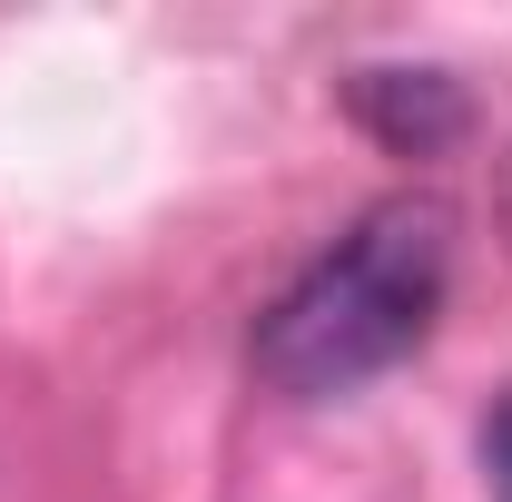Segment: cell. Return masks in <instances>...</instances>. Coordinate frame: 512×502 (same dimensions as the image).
Listing matches in <instances>:
<instances>
[{"label": "cell", "mask_w": 512, "mask_h": 502, "mask_svg": "<svg viewBox=\"0 0 512 502\" xmlns=\"http://www.w3.org/2000/svg\"><path fill=\"white\" fill-rule=\"evenodd\" d=\"M453 286V207L434 188H404L365 207L335 247L266 306L256 325V375L296 404H325V394H355V384L394 375L434 315H444Z\"/></svg>", "instance_id": "cell-1"}, {"label": "cell", "mask_w": 512, "mask_h": 502, "mask_svg": "<svg viewBox=\"0 0 512 502\" xmlns=\"http://www.w3.org/2000/svg\"><path fill=\"white\" fill-rule=\"evenodd\" d=\"M503 207H512V188H503Z\"/></svg>", "instance_id": "cell-4"}, {"label": "cell", "mask_w": 512, "mask_h": 502, "mask_svg": "<svg viewBox=\"0 0 512 502\" xmlns=\"http://www.w3.org/2000/svg\"><path fill=\"white\" fill-rule=\"evenodd\" d=\"M483 473H493V493L512 502V394L483 414Z\"/></svg>", "instance_id": "cell-3"}, {"label": "cell", "mask_w": 512, "mask_h": 502, "mask_svg": "<svg viewBox=\"0 0 512 502\" xmlns=\"http://www.w3.org/2000/svg\"><path fill=\"white\" fill-rule=\"evenodd\" d=\"M355 109H365V128L384 148H414V158L463 138V89L434 79V69H365L355 79Z\"/></svg>", "instance_id": "cell-2"}]
</instances>
